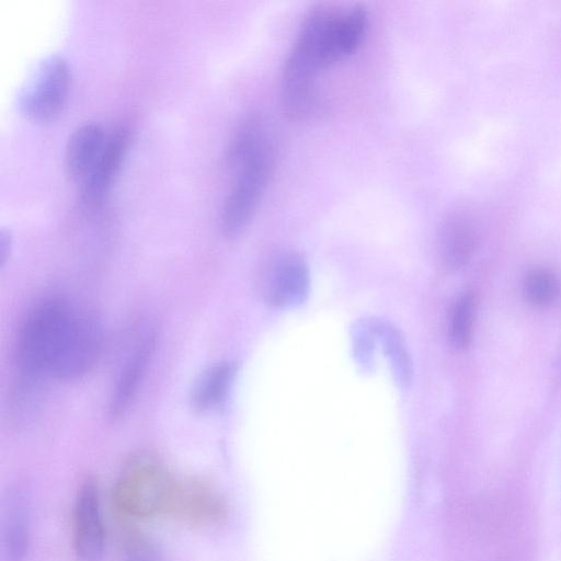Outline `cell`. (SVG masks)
<instances>
[{
  "label": "cell",
  "instance_id": "1",
  "mask_svg": "<svg viewBox=\"0 0 561 561\" xmlns=\"http://www.w3.org/2000/svg\"><path fill=\"white\" fill-rule=\"evenodd\" d=\"M102 344L101 328L91 316L64 298L51 297L26 314L16 347L27 371L70 380L93 368Z\"/></svg>",
  "mask_w": 561,
  "mask_h": 561
},
{
  "label": "cell",
  "instance_id": "2",
  "mask_svg": "<svg viewBox=\"0 0 561 561\" xmlns=\"http://www.w3.org/2000/svg\"><path fill=\"white\" fill-rule=\"evenodd\" d=\"M367 25L368 14L360 4L313 7L302 21L283 75L296 83L316 84L322 70L356 51Z\"/></svg>",
  "mask_w": 561,
  "mask_h": 561
},
{
  "label": "cell",
  "instance_id": "3",
  "mask_svg": "<svg viewBox=\"0 0 561 561\" xmlns=\"http://www.w3.org/2000/svg\"><path fill=\"white\" fill-rule=\"evenodd\" d=\"M227 160L234 178L222 204L220 222L227 236H236L253 218L273 174V145L260 121L248 119L237 129Z\"/></svg>",
  "mask_w": 561,
  "mask_h": 561
},
{
  "label": "cell",
  "instance_id": "4",
  "mask_svg": "<svg viewBox=\"0 0 561 561\" xmlns=\"http://www.w3.org/2000/svg\"><path fill=\"white\" fill-rule=\"evenodd\" d=\"M179 479L160 467L138 465L125 471L113 488V503L124 516H170Z\"/></svg>",
  "mask_w": 561,
  "mask_h": 561
},
{
  "label": "cell",
  "instance_id": "5",
  "mask_svg": "<svg viewBox=\"0 0 561 561\" xmlns=\"http://www.w3.org/2000/svg\"><path fill=\"white\" fill-rule=\"evenodd\" d=\"M70 82V67L62 55L44 57L19 93L20 112L37 123L55 119L66 105Z\"/></svg>",
  "mask_w": 561,
  "mask_h": 561
},
{
  "label": "cell",
  "instance_id": "6",
  "mask_svg": "<svg viewBox=\"0 0 561 561\" xmlns=\"http://www.w3.org/2000/svg\"><path fill=\"white\" fill-rule=\"evenodd\" d=\"M105 533L100 492L94 480L87 479L78 489L71 522V541L78 561H101Z\"/></svg>",
  "mask_w": 561,
  "mask_h": 561
},
{
  "label": "cell",
  "instance_id": "7",
  "mask_svg": "<svg viewBox=\"0 0 561 561\" xmlns=\"http://www.w3.org/2000/svg\"><path fill=\"white\" fill-rule=\"evenodd\" d=\"M309 270L305 260L295 252L277 255L263 275L262 289L266 301L277 307L301 304L309 291Z\"/></svg>",
  "mask_w": 561,
  "mask_h": 561
},
{
  "label": "cell",
  "instance_id": "8",
  "mask_svg": "<svg viewBox=\"0 0 561 561\" xmlns=\"http://www.w3.org/2000/svg\"><path fill=\"white\" fill-rule=\"evenodd\" d=\"M128 142L126 127H116L106 135L98 158L80 182V202L85 208H95L103 202L124 160Z\"/></svg>",
  "mask_w": 561,
  "mask_h": 561
},
{
  "label": "cell",
  "instance_id": "9",
  "mask_svg": "<svg viewBox=\"0 0 561 561\" xmlns=\"http://www.w3.org/2000/svg\"><path fill=\"white\" fill-rule=\"evenodd\" d=\"M226 514V502L215 486L201 479H179L171 517L191 525L211 526Z\"/></svg>",
  "mask_w": 561,
  "mask_h": 561
},
{
  "label": "cell",
  "instance_id": "10",
  "mask_svg": "<svg viewBox=\"0 0 561 561\" xmlns=\"http://www.w3.org/2000/svg\"><path fill=\"white\" fill-rule=\"evenodd\" d=\"M31 515L26 492L10 489L2 510V553L4 561H24L30 547Z\"/></svg>",
  "mask_w": 561,
  "mask_h": 561
},
{
  "label": "cell",
  "instance_id": "11",
  "mask_svg": "<svg viewBox=\"0 0 561 561\" xmlns=\"http://www.w3.org/2000/svg\"><path fill=\"white\" fill-rule=\"evenodd\" d=\"M477 245V228L467 215L453 213L445 218L438 233V251L448 268L457 270L466 265Z\"/></svg>",
  "mask_w": 561,
  "mask_h": 561
},
{
  "label": "cell",
  "instance_id": "12",
  "mask_svg": "<svg viewBox=\"0 0 561 561\" xmlns=\"http://www.w3.org/2000/svg\"><path fill=\"white\" fill-rule=\"evenodd\" d=\"M154 347V336H146L125 363L110 401V415L112 417H119L128 410L145 377Z\"/></svg>",
  "mask_w": 561,
  "mask_h": 561
},
{
  "label": "cell",
  "instance_id": "13",
  "mask_svg": "<svg viewBox=\"0 0 561 561\" xmlns=\"http://www.w3.org/2000/svg\"><path fill=\"white\" fill-rule=\"evenodd\" d=\"M106 135L102 125L96 122H85L70 134L66 145L65 165L72 180H83L98 158Z\"/></svg>",
  "mask_w": 561,
  "mask_h": 561
},
{
  "label": "cell",
  "instance_id": "14",
  "mask_svg": "<svg viewBox=\"0 0 561 561\" xmlns=\"http://www.w3.org/2000/svg\"><path fill=\"white\" fill-rule=\"evenodd\" d=\"M237 366L221 362L203 371L196 380L191 396L193 407L203 412L218 408L227 398Z\"/></svg>",
  "mask_w": 561,
  "mask_h": 561
},
{
  "label": "cell",
  "instance_id": "15",
  "mask_svg": "<svg viewBox=\"0 0 561 561\" xmlns=\"http://www.w3.org/2000/svg\"><path fill=\"white\" fill-rule=\"evenodd\" d=\"M560 283L557 275L546 267H534L524 282V295L526 300L537 307L551 305L558 298Z\"/></svg>",
  "mask_w": 561,
  "mask_h": 561
},
{
  "label": "cell",
  "instance_id": "16",
  "mask_svg": "<svg viewBox=\"0 0 561 561\" xmlns=\"http://www.w3.org/2000/svg\"><path fill=\"white\" fill-rule=\"evenodd\" d=\"M476 302L471 293H465L456 300L449 325V339L457 350L469 346L472 336Z\"/></svg>",
  "mask_w": 561,
  "mask_h": 561
},
{
  "label": "cell",
  "instance_id": "17",
  "mask_svg": "<svg viewBox=\"0 0 561 561\" xmlns=\"http://www.w3.org/2000/svg\"><path fill=\"white\" fill-rule=\"evenodd\" d=\"M119 561H162V554L150 536L131 529L119 541Z\"/></svg>",
  "mask_w": 561,
  "mask_h": 561
},
{
  "label": "cell",
  "instance_id": "18",
  "mask_svg": "<svg viewBox=\"0 0 561 561\" xmlns=\"http://www.w3.org/2000/svg\"><path fill=\"white\" fill-rule=\"evenodd\" d=\"M11 249V236L8 231L2 230L0 234V259L3 263Z\"/></svg>",
  "mask_w": 561,
  "mask_h": 561
}]
</instances>
